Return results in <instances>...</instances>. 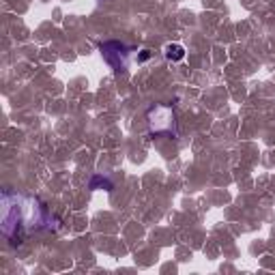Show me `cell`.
Listing matches in <instances>:
<instances>
[{
  "label": "cell",
  "instance_id": "obj_1",
  "mask_svg": "<svg viewBox=\"0 0 275 275\" xmlns=\"http://www.w3.org/2000/svg\"><path fill=\"white\" fill-rule=\"evenodd\" d=\"M101 54L114 71H125L131 63H138V50H131L125 43L110 41L101 45Z\"/></svg>",
  "mask_w": 275,
  "mask_h": 275
},
{
  "label": "cell",
  "instance_id": "obj_2",
  "mask_svg": "<svg viewBox=\"0 0 275 275\" xmlns=\"http://www.w3.org/2000/svg\"><path fill=\"white\" fill-rule=\"evenodd\" d=\"M148 125L155 136H176L174 112L166 106H155L148 112Z\"/></svg>",
  "mask_w": 275,
  "mask_h": 275
},
{
  "label": "cell",
  "instance_id": "obj_3",
  "mask_svg": "<svg viewBox=\"0 0 275 275\" xmlns=\"http://www.w3.org/2000/svg\"><path fill=\"white\" fill-rule=\"evenodd\" d=\"M166 58L172 63H179L185 58V47L179 45V43H170V45H166Z\"/></svg>",
  "mask_w": 275,
  "mask_h": 275
}]
</instances>
